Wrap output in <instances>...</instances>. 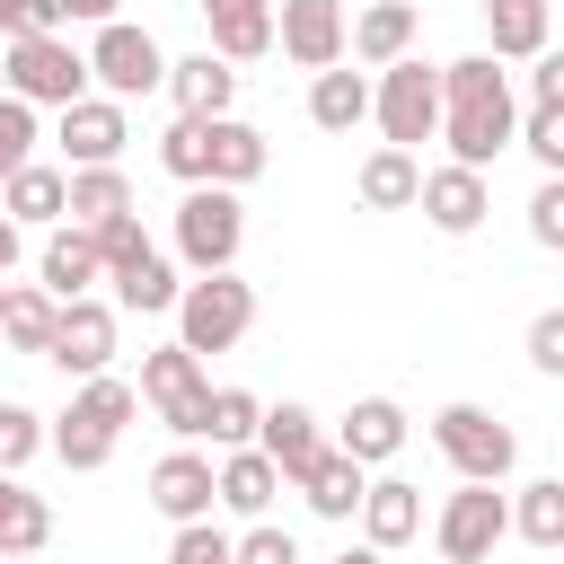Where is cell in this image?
Returning a JSON list of instances; mask_svg holds the SVG:
<instances>
[{
  "label": "cell",
  "instance_id": "cell-1",
  "mask_svg": "<svg viewBox=\"0 0 564 564\" xmlns=\"http://www.w3.org/2000/svg\"><path fill=\"white\" fill-rule=\"evenodd\" d=\"M441 141H449V167H476V176L520 141V97L494 53L441 62Z\"/></svg>",
  "mask_w": 564,
  "mask_h": 564
},
{
  "label": "cell",
  "instance_id": "cell-2",
  "mask_svg": "<svg viewBox=\"0 0 564 564\" xmlns=\"http://www.w3.org/2000/svg\"><path fill=\"white\" fill-rule=\"evenodd\" d=\"M132 405H141V388L132 379H79V397L62 405V423L44 432V449L62 458V467H79V476H97L106 458H115V441H123V423H132Z\"/></svg>",
  "mask_w": 564,
  "mask_h": 564
},
{
  "label": "cell",
  "instance_id": "cell-3",
  "mask_svg": "<svg viewBox=\"0 0 564 564\" xmlns=\"http://www.w3.org/2000/svg\"><path fill=\"white\" fill-rule=\"evenodd\" d=\"M256 326V282H238V273H194L185 291H176V344L203 361V352H229L238 335Z\"/></svg>",
  "mask_w": 564,
  "mask_h": 564
},
{
  "label": "cell",
  "instance_id": "cell-4",
  "mask_svg": "<svg viewBox=\"0 0 564 564\" xmlns=\"http://www.w3.org/2000/svg\"><path fill=\"white\" fill-rule=\"evenodd\" d=\"M432 449L458 467V485H502V476H511V458H520L511 423H502V414H485V405H441V414H432Z\"/></svg>",
  "mask_w": 564,
  "mask_h": 564
},
{
  "label": "cell",
  "instance_id": "cell-5",
  "mask_svg": "<svg viewBox=\"0 0 564 564\" xmlns=\"http://www.w3.org/2000/svg\"><path fill=\"white\" fill-rule=\"evenodd\" d=\"M0 79H9L18 106H79L88 97V53L70 35H26V44H9Z\"/></svg>",
  "mask_w": 564,
  "mask_h": 564
},
{
  "label": "cell",
  "instance_id": "cell-6",
  "mask_svg": "<svg viewBox=\"0 0 564 564\" xmlns=\"http://www.w3.org/2000/svg\"><path fill=\"white\" fill-rule=\"evenodd\" d=\"M370 115H379V132H388V150H414V141H432L441 132V70L432 62H388L379 79H370Z\"/></svg>",
  "mask_w": 564,
  "mask_h": 564
},
{
  "label": "cell",
  "instance_id": "cell-7",
  "mask_svg": "<svg viewBox=\"0 0 564 564\" xmlns=\"http://www.w3.org/2000/svg\"><path fill=\"white\" fill-rule=\"evenodd\" d=\"M238 238H247L238 194L229 185H185V203H176V256L194 273H229L238 264Z\"/></svg>",
  "mask_w": 564,
  "mask_h": 564
},
{
  "label": "cell",
  "instance_id": "cell-8",
  "mask_svg": "<svg viewBox=\"0 0 564 564\" xmlns=\"http://www.w3.org/2000/svg\"><path fill=\"white\" fill-rule=\"evenodd\" d=\"M88 79H97L115 106H132V97L167 88V53H159V35H150V26L115 18V26H97V44H88Z\"/></svg>",
  "mask_w": 564,
  "mask_h": 564
},
{
  "label": "cell",
  "instance_id": "cell-9",
  "mask_svg": "<svg viewBox=\"0 0 564 564\" xmlns=\"http://www.w3.org/2000/svg\"><path fill=\"white\" fill-rule=\"evenodd\" d=\"M141 397L159 405V423H167L176 441H203V423H212V379H203V361H194L185 344H159V352L141 361Z\"/></svg>",
  "mask_w": 564,
  "mask_h": 564
},
{
  "label": "cell",
  "instance_id": "cell-10",
  "mask_svg": "<svg viewBox=\"0 0 564 564\" xmlns=\"http://www.w3.org/2000/svg\"><path fill=\"white\" fill-rule=\"evenodd\" d=\"M502 529H511V502H502L494 485H458V494L441 502V520H432L441 564H485V555L502 546Z\"/></svg>",
  "mask_w": 564,
  "mask_h": 564
},
{
  "label": "cell",
  "instance_id": "cell-11",
  "mask_svg": "<svg viewBox=\"0 0 564 564\" xmlns=\"http://www.w3.org/2000/svg\"><path fill=\"white\" fill-rule=\"evenodd\" d=\"M44 361H62L70 379H106V361H115V300H62V326H53V352Z\"/></svg>",
  "mask_w": 564,
  "mask_h": 564
},
{
  "label": "cell",
  "instance_id": "cell-12",
  "mask_svg": "<svg viewBox=\"0 0 564 564\" xmlns=\"http://www.w3.org/2000/svg\"><path fill=\"white\" fill-rule=\"evenodd\" d=\"M344 35H352L344 0H282V18H273V44H282L300 70H335V62H344Z\"/></svg>",
  "mask_w": 564,
  "mask_h": 564
},
{
  "label": "cell",
  "instance_id": "cell-13",
  "mask_svg": "<svg viewBox=\"0 0 564 564\" xmlns=\"http://www.w3.org/2000/svg\"><path fill=\"white\" fill-rule=\"evenodd\" d=\"M212 502H220V476H212V458L203 449H167L159 467H150V511L159 520H212Z\"/></svg>",
  "mask_w": 564,
  "mask_h": 564
},
{
  "label": "cell",
  "instance_id": "cell-14",
  "mask_svg": "<svg viewBox=\"0 0 564 564\" xmlns=\"http://www.w3.org/2000/svg\"><path fill=\"white\" fill-rule=\"evenodd\" d=\"M414 203H423V220H432L441 238H467V229L494 212V185H485L476 167H423V194H414Z\"/></svg>",
  "mask_w": 564,
  "mask_h": 564
},
{
  "label": "cell",
  "instance_id": "cell-15",
  "mask_svg": "<svg viewBox=\"0 0 564 564\" xmlns=\"http://www.w3.org/2000/svg\"><path fill=\"white\" fill-rule=\"evenodd\" d=\"M123 141H132V123H123L115 97H79V106H62V150H70V167H115Z\"/></svg>",
  "mask_w": 564,
  "mask_h": 564
},
{
  "label": "cell",
  "instance_id": "cell-16",
  "mask_svg": "<svg viewBox=\"0 0 564 564\" xmlns=\"http://www.w3.org/2000/svg\"><path fill=\"white\" fill-rule=\"evenodd\" d=\"M256 449L282 467V485H300V476L326 458V432H317V414H308V405H291V397H282V405H264V423H256Z\"/></svg>",
  "mask_w": 564,
  "mask_h": 564
},
{
  "label": "cell",
  "instance_id": "cell-17",
  "mask_svg": "<svg viewBox=\"0 0 564 564\" xmlns=\"http://www.w3.org/2000/svg\"><path fill=\"white\" fill-rule=\"evenodd\" d=\"M203 18H212V44L203 53H220L229 70L273 53V0H203Z\"/></svg>",
  "mask_w": 564,
  "mask_h": 564
},
{
  "label": "cell",
  "instance_id": "cell-18",
  "mask_svg": "<svg viewBox=\"0 0 564 564\" xmlns=\"http://www.w3.org/2000/svg\"><path fill=\"white\" fill-rule=\"evenodd\" d=\"M414 26H423V18H414V0H370V9L352 18V35H344V44H352V62H361V70H388V62H405V53H414Z\"/></svg>",
  "mask_w": 564,
  "mask_h": 564
},
{
  "label": "cell",
  "instance_id": "cell-19",
  "mask_svg": "<svg viewBox=\"0 0 564 564\" xmlns=\"http://www.w3.org/2000/svg\"><path fill=\"white\" fill-rule=\"evenodd\" d=\"M167 97H176V115L220 123V115H229V97H238V70H229L220 53H185V62H167Z\"/></svg>",
  "mask_w": 564,
  "mask_h": 564
},
{
  "label": "cell",
  "instance_id": "cell-20",
  "mask_svg": "<svg viewBox=\"0 0 564 564\" xmlns=\"http://www.w3.org/2000/svg\"><path fill=\"white\" fill-rule=\"evenodd\" d=\"M335 449H344V458H361V467H379V458H397V449H405V405H397V397H361V405L344 414V432H335Z\"/></svg>",
  "mask_w": 564,
  "mask_h": 564
},
{
  "label": "cell",
  "instance_id": "cell-21",
  "mask_svg": "<svg viewBox=\"0 0 564 564\" xmlns=\"http://www.w3.org/2000/svg\"><path fill=\"white\" fill-rule=\"evenodd\" d=\"M414 529H423V494H414L405 476H379V485L361 494V538L388 555V546H405Z\"/></svg>",
  "mask_w": 564,
  "mask_h": 564
},
{
  "label": "cell",
  "instance_id": "cell-22",
  "mask_svg": "<svg viewBox=\"0 0 564 564\" xmlns=\"http://www.w3.org/2000/svg\"><path fill=\"white\" fill-rule=\"evenodd\" d=\"M62 203H70V176H62V167H44V159H26V167L0 185V212H9L18 229H44V220H62Z\"/></svg>",
  "mask_w": 564,
  "mask_h": 564
},
{
  "label": "cell",
  "instance_id": "cell-23",
  "mask_svg": "<svg viewBox=\"0 0 564 564\" xmlns=\"http://www.w3.org/2000/svg\"><path fill=\"white\" fill-rule=\"evenodd\" d=\"M212 476H220V502H229L238 520H264V502L282 494V467H273V458H264L256 441H247V449H229V458H220Z\"/></svg>",
  "mask_w": 564,
  "mask_h": 564
},
{
  "label": "cell",
  "instance_id": "cell-24",
  "mask_svg": "<svg viewBox=\"0 0 564 564\" xmlns=\"http://www.w3.org/2000/svg\"><path fill=\"white\" fill-rule=\"evenodd\" d=\"M300 494H308V511H317V520H352V511H361V494H370V476H361V458H344V449L326 441V458L300 476Z\"/></svg>",
  "mask_w": 564,
  "mask_h": 564
},
{
  "label": "cell",
  "instance_id": "cell-25",
  "mask_svg": "<svg viewBox=\"0 0 564 564\" xmlns=\"http://www.w3.org/2000/svg\"><path fill=\"white\" fill-rule=\"evenodd\" d=\"M485 53L494 62H538L546 53V0H485Z\"/></svg>",
  "mask_w": 564,
  "mask_h": 564
},
{
  "label": "cell",
  "instance_id": "cell-26",
  "mask_svg": "<svg viewBox=\"0 0 564 564\" xmlns=\"http://www.w3.org/2000/svg\"><path fill=\"white\" fill-rule=\"evenodd\" d=\"M44 546H53V502L0 476V555H44Z\"/></svg>",
  "mask_w": 564,
  "mask_h": 564
},
{
  "label": "cell",
  "instance_id": "cell-27",
  "mask_svg": "<svg viewBox=\"0 0 564 564\" xmlns=\"http://www.w3.org/2000/svg\"><path fill=\"white\" fill-rule=\"evenodd\" d=\"M361 115H370V79H361V70L335 62V70L308 79V123H317V132H352Z\"/></svg>",
  "mask_w": 564,
  "mask_h": 564
},
{
  "label": "cell",
  "instance_id": "cell-28",
  "mask_svg": "<svg viewBox=\"0 0 564 564\" xmlns=\"http://www.w3.org/2000/svg\"><path fill=\"white\" fill-rule=\"evenodd\" d=\"M264 159H273V150H264V132H256V123H238V115H220V123H212V185H229V194H238V185H256V176H264Z\"/></svg>",
  "mask_w": 564,
  "mask_h": 564
},
{
  "label": "cell",
  "instance_id": "cell-29",
  "mask_svg": "<svg viewBox=\"0 0 564 564\" xmlns=\"http://www.w3.org/2000/svg\"><path fill=\"white\" fill-rule=\"evenodd\" d=\"M414 194H423V167H414V150H370L361 159V203L370 212H414Z\"/></svg>",
  "mask_w": 564,
  "mask_h": 564
},
{
  "label": "cell",
  "instance_id": "cell-30",
  "mask_svg": "<svg viewBox=\"0 0 564 564\" xmlns=\"http://www.w3.org/2000/svg\"><path fill=\"white\" fill-rule=\"evenodd\" d=\"M70 229H106V220H123L132 212V185H123V167H70Z\"/></svg>",
  "mask_w": 564,
  "mask_h": 564
},
{
  "label": "cell",
  "instance_id": "cell-31",
  "mask_svg": "<svg viewBox=\"0 0 564 564\" xmlns=\"http://www.w3.org/2000/svg\"><path fill=\"white\" fill-rule=\"evenodd\" d=\"M88 282H106L88 229H53V238H44V291H53V300H88Z\"/></svg>",
  "mask_w": 564,
  "mask_h": 564
},
{
  "label": "cell",
  "instance_id": "cell-32",
  "mask_svg": "<svg viewBox=\"0 0 564 564\" xmlns=\"http://www.w3.org/2000/svg\"><path fill=\"white\" fill-rule=\"evenodd\" d=\"M53 326H62V300L35 282V291H18L9 282V308H0V344L9 352H53Z\"/></svg>",
  "mask_w": 564,
  "mask_h": 564
},
{
  "label": "cell",
  "instance_id": "cell-33",
  "mask_svg": "<svg viewBox=\"0 0 564 564\" xmlns=\"http://www.w3.org/2000/svg\"><path fill=\"white\" fill-rule=\"evenodd\" d=\"M176 291H185V282H176V264H167L159 247H150L141 264H123V273H115V308H141V317L176 308Z\"/></svg>",
  "mask_w": 564,
  "mask_h": 564
},
{
  "label": "cell",
  "instance_id": "cell-34",
  "mask_svg": "<svg viewBox=\"0 0 564 564\" xmlns=\"http://www.w3.org/2000/svg\"><path fill=\"white\" fill-rule=\"evenodd\" d=\"M511 529L529 538V546H564V476H538V485H520V502H511Z\"/></svg>",
  "mask_w": 564,
  "mask_h": 564
},
{
  "label": "cell",
  "instance_id": "cell-35",
  "mask_svg": "<svg viewBox=\"0 0 564 564\" xmlns=\"http://www.w3.org/2000/svg\"><path fill=\"white\" fill-rule=\"evenodd\" d=\"M159 167H167L176 185H212V123L176 115V123L159 132Z\"/></svg>",
  "mask_w": 564,
  "mask_h": 564
},
{
  "label": "cell",
  "instance_id": "cell-36",
  "mask_svg": "<svg viewBox=\"0 0 564 564\" xmlns=\"http://www.w3.org/2000/svg\"><path fill=\"white\" fill-rule=\"evenodd\" d=\"M256 423H264V405H256L247 388H212V423H203V441L247 449V441H256Z\"/></svg>",
  "mask_w": 564,
  "mask_h": 564
},
{
  "label": "cell",
  "instance_id": "cell-37",
  "mask_svg": "<svg viewBox=\"0 0 564 564\" xmlns=\"http://www.w3.org/2000/svg\"><path fill=\"white\" fill-rule=\"evenodd\" d=\"M35 449H44V414L35 405H0V476H18Z\"/></svg>",
  "mask_w": 564,
  "mask_h": 564
},
{
  "label": "cell",
  "instance_id": "cell-38",
  "mask_svg": "<svg viewBox=\"0 0 564 564\" xmlns=\"http://www.w3.org/2000/svg\"><path fill=\"white\" fill-rule=\"evenodd\" d=\"M520 150H529L546 176H564V106H529V115H520Z\"/></svg>",
  "mask_w": 564,
  "mask_h": 564
},
{
  "label": "cell",
  "instance_id": "cell-39",
  "mask_svg": "<svg viewBox=\"0 0 564 564\" xmlns=\"http://www.w3.org/2000/svg\"><path fill=\"white\" fill-rule=\"evenodd\" d=\"M88 247H97L106 282H115L123 264H141V256H150V238H141V220H132V212H123V220H106V229H88Z\"/></svg>",
  "mask_w": 564,
  "mask_h": 564
},
{
  "label": "cell",
  "instance_id": "cell-40",
  "mask_svg": "<svg viewBox=\"0 0 564 564\" xmlns=\"http://www.w3.org/2000/svg\"><path fill=\"white\" fill-rule=\"evenodd\" d=\"M35 159V106H18V97H0V185L18 176Z\"/></svg>",
  "mask_w": 564,
  "mask_h": 564
},
{
  "label": "cell",
  "instance_id": "cell-41",
  "mask_svg": "<svg viewBox=\"0 0 564 564\" xmlns=\"http://www.w3.org/2000/svg\"><path fill=\"white\" fill-rule=\"evenodd\" d=\"M229 564H300V546H291V529L256 520L247 538H229Z\"/></svg>",
  "mask_w": 564,
  "mask_h": 564
},
{
  "label": "cell",
  "instance_id": "cell-42",
  "mask_svg": "<svg viewBox=\"0 0 564 564\" xmlns=\"http://www.w3.org/2000/svg\"><path fill=\"white\" fill-rule=\"evenodd\" d=\"M167 564H229V538H220L212 520H185V529L167 538Z\"/></svg>",
  "mask_w": 564,
  "mask_h": 564
},
{
  "label": "cell",
  "instance_id": "cell-43",
  "mask_svg": "<svg viewBox=\"0 0 564 564\" xmlns=\"http://www.w3.org/2000/svg\"><path fill=\"white\" fill-rule=\"evenodd\" d=\"M529 361H538L546 379H564V308H538V317H529Z\"/></svg>",
  "mask_w": 564,
  "mask_h": 564
},
{
  "label": "cell",
  "instance_id": "cell-44",
  "mask_svg": "<svg viewBox=\"0 0 564 564\" xmlns=\"http://www.w3.org/2000/svg\"><path fill=\"white\" fill-rule=\"evenodd\" d=\"M529 238H538V247H564V176H546V185L529 194Z\"/></svg>",
  "mask_w": 564,
  "mask_h": 564
},
{
  "label": "cell",
  "instance_id": "cell-45",
  "mask_svg": "<svg viewBox=\"0 0 564 564\" xmlns=\"http://www.w3.org/2000/svg\"><path fill=\"white\" fill-rule=\"evenodd\" d=\"M62 18H53V0H0V35L9 44H26V35H53Z\"/></svg>",
  "mask_w": 564,
  "mask_h": 564
},
{
  "label": "cell",
  "instance_id": "cell-46",
  "mask_svg": "<svg viewBox=\"0 0 564 564\" xmlns=\"http://www.w3.org/2000/svg\"><path fill=\"white\" fill-rule=\"evenodd\" d=\"M529 106H564V53H555V44H546L538 70H529Z\"/></svg>",
  "mask_w": 564,
  "mask_h": 564
},
{
  "label": "cell",
  "instance_id": "cell-47",
  "mask_svg": "<svg viewBox=\"0 0 564 564\" xmlns=\"http://www.w3.org/2000/svg\"><path fill=\"white\" fill-rule=\"evenodd\" d=\"M53 18H79V26H115V0H53Z\"/></svg>",
  "mask_w": 564,
  "mask_h": 564
},
{
  "label": "cell",
  "instance_id": "cell-48",
  "mask_svg": "<svg viewBox=\"0 0 564 564\" xmlns=\"http://www.w3.org/2000/svg\"><path fill=\"white\" fill-rule=\"evenodd\" d=\"M9 264H18V220L0 212V282H9Z\"/></svg>",
  "mask_w": 564,
  "mask_h": 564
},
{
  "label": "cell",
  "instance_id": "cell-49",
  "mask_svg": "<svg viewBox=\"0 0 564 564\" xmlns=\"http://www.w3.org/2000/svg\"><path fill=\"white\" fill-rule=\"evenodd\" d=\"M335 564H388V555H379V546H344Z\"/></svg>",
  "mask_w": 564,
  "mask_h": 564
},
{
  "label": "cell",
  "instance_id": "cell-50",
  "mask_svg": "<svg viewBox=\"0 0 564 564\" xmlns=\"http://www.w3.org/2000/svg\"><path fill=\"white\" fill-rule=\"evenodd\" d=\"M0 564H35V555H0Z\"/></svg>",
  "mask_w": 564,
  "mask_h": 564
},
{
  "label": "cell",
  "instance_id": "cell-51",
  "mask_svg": "<svg viewBox=\"0 0 564 564\" xmlns=\"http://www.w3.org/2000/svg\"><path fill=\"white\" fill-rule=\"evenodd\" d=\"M0 308H9V282H0Z\"/></svg>",
  "mask_w": 564,
  "mask_h": 564
}]
</instances>
